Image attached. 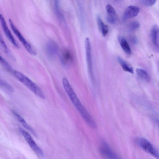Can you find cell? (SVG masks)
Masks as SVG:
<instances>
[{"label": "cell", "instance_id": "15", "mask_svg": "<svg viewBox=\"0 0 159 159\" xmlns=\"http://www.w3.org/2000/svg\"><path fill=\"white\" fill-rule=\"evenodd\" d=\"M120 45L125 52L128 55L131 54V48L126 39L124 38L121 37L119 38Z\"/></svg>", "mask_w": 159, "mask_h": 159}, {"label": "cell", "instance_id": "24", "mask_svg": "<svg viewBox=\"0 0 159 159\" xmlns=\"http://www.w3.org/2000/svg\"><path fill=\"white\" fill-rule=\"evenodd\" d=\"M130 41L131 43L134 45H136L137 43L138 40L136 36H133L130 38Z\"/></svg>", "mask_w": 159, "mask_h": 159}, {"label": "cell", "instance_id": "9", "mask_svg": "<svg viewBox=\"0 0 159 159\" xmlns=\"http://www.w3.org/2000/svg\"><path fill=\"white\" fill-rule=\"evenodd\" d=\"M100 153L103 156L110 159L119 158L118 155L111 150L108 144L103 141L99 148Z\"/></svg>", "mask_w": 159, "mask_h": 159}, {"label": "cell", "instance_id": "17", "mask_svg": "<svg viewBox=\"0 0 159 159\" xmlns=\"http://www.w3.org/2000/svg\"><path fill=\"white\" fill-rule=\"evenodd\" d=\"M117 59L120 65L125 71L133 74V68L129 66L124 59L120 57H118Z\"/></svg>", "mask_w": 159, "mask_h": 159}, {"label": "cell", "instance_id": "2", "mask_svg": "<svg viewBox=\"0 0 159 159\" xmlns=\"http://www.w3.org/2000/svg\"><path fill=\"white\" fill-rule=\"evenodd\" d=\"M62 82L64 89L69 96L71 101L77 110L78 109L83 105L77 94L67 78H64Z\"/></svg>", "mask_w": 159, "mask_h": 159}, {"label": "cell", "instance_id": "12", "mask_svg": "<svg viewBox=\"0 0 159 159\" xmlns=\"http://www.w3.org/2000/svg\"><path fill=\"white\" fill-rule=\"evenodd\" d=\"M108 14L107 20L112 24H114L116 21V15L115 11L114 8L110 5H108L106 6Z\"/></svg>", "mask_w": 159, "mask_h": 159}, {"label": "cell", "instance_id": "4", "mask_svg": "<svg viewBox=\"0 0 159 159\" xmlns=\"http://www.w3.org/2000/svg\"><path fill=\"white\" fill-rule=\"evenodd\" d=\"M19 131L24 139H25L31 149L38 155L42 157L44 156L43 151L37 144L30 135L26 131L22 128H19Z\"/></svg>", "mask_w": 159, "mask_h": 159}, {"label": "cell", "instance_id": "16", "mask_svg": "<svg viewBox=\"0 0 159 159\" xmlns=\"http://www.w3.org/2000/svg\"><path fill=\"white\" fill-rule=\"evenodd\" d=\"M137 73L138 76L144 81L149 82L151 80V78L148 73L145 70L141 69H137Z\"/></svg>", "mask_w": 159, "mask_h": 159}, {"label": "cell", "instance_id": "19", "mask_svg": "<svg viewBox=\"0 0 159 159\" xmlns=\"http://www.w3.org/2000/svg\"><path fill=\"white\" fill-rule=\"evenodd\" d=\"M140 27L139 23L137 21H133L130 23L128 27V31L133 32L138 29Z\"/></svg>", "mask_w": 159, "mask_h": 159}, {"label": "cell", "instance_id": "7", "mask_svg": "<svg viewBox=\"0 0 159 159\" xmlns=\"http://www.w3.org/2000/svg\"><path fill=\"white\" fill-rule=\"evenodd\" d=\"M152 45L154 50L159 53V27L156 25L152 28L150 33Z\"/></svg>", "mask_w": 159, "mask_h": 159}, {"label": "cell", "instance_id": "26", "mask_svg": "<svg viewBox=\"0 0 159 159\" xmlns=\"http://www.w3.org/2000/svg\"><path fill=\"white\" fill-rule=\"evenodd\" d=\"M158 124L159 125V121H158Z\"/></svg>", "mask_w": 159, "mask_h": 159}, {"label": "cell", "instance_id": "1", "mask_svg": "<svg viewBox=\"0 0 159 159\" xmlns=\"http://www.w3.org/2000/svg\"><path fill=\"white\" fill-rule=\"evenodd\" d=\"M14 76L19 81L32 92L37 96L45 99V96L43 91L26 76L21 72L13 70L11 72Z\"/></svg>", "mask_w": 159, "mask_h": 159}, {"label": "cell", "instance_id": "8", "mask_svg": "<svg viewBox=\"0 0 159 159\" xmlns=\"http://www.w3.org/2000/svg\"><path fill=\"white\" fill-rule=\"evenodd\" d=\"M0 19L1 23L2 26L4 31L6 35L7 38L11 43L15 47L17 48H19V46L16 40L12 35L10 31L7 26V23L3 16L1 15Z\"/></svg>", "mask_w": 159, "mask_h": 159}, {"label": "cell", "instance_id": "18", "mask_svg": "<svg viewBox=\"0 0 159 159\" xmlns=\"http://www.w3.org/2000/svg\"><path fill=\"white\" fill-rule=\"evenodd\" d=\"M0 38H1V42H0L1 44H0V45H1V49L7 56L10 58H13V56H12V54L5 43L1 35V36H0Z\"/></svg>", "mask_w": 159, "mask_h": 159}, {"label": "cell", "instance_id": "10", "mask_svg": "<svg viewBox=\"0 0 159 159\" xmlns=\"http://www.w3.org/2000/svg\"><path fill=\"white\" fill-rule=\"evenodd\" d=\"M140 11L139 7L135 6H130L125 10L123 16L124 20L131 18L137 16Z\"/></svg>", "mask_w": 159, "mask_h": 159}, {"label": "cell", "instance_id": "5", "mask_svg": "<svg viewBox=\"0 0 159 159\" xmlns=\"http://www.w3.org/2000/svg\"><path fill=\"white\" fill-rule=\"evenodd\" d=\"M137 143L144 151L155 157L159 158V153L147 140L144 138H140L137 140Z\"/></svg>", "mask_w": 159, "mask_h": 159}, {"label": "cell", "instance_id": "11", "mask_svg": "<svg viewBox=\"0 0 159 159\" xmlns=\"http://www.w3.org/2000/svg\"><path fill=\"white\" fill-rule=\"evenodd\" d=\"M58 51V47L57 45L54 42H48L45 47V52L50 58L54 57L57 54Z\"/></svg>", "mask_w": 159, "mask_h": 159}, {"label": "cell", "instance_id": "22", "mask_svg": "<svg viewBox=\"0 0 159 159\" xmlns=\"http://www.w3.org/2000/svg\"><path fill=\"white\" fill-rule=\"evenodd\" d=\"M1 63L2 66L7 71L12 72V70L11 67L9 65L6 61L1 56Z\"/></svg>", "mask_w": 159, "mask_h": 159}, {"label": "cell", "instance_id": "13", "mask_svg": "<svg viewBox=\"0 0 159 159\" xmlns=\"http://www.w3.org/2000/svg\"><path fill=\"white\" fill-rule=\"evenodd\" d=\"M12 113L16 119L20 122L22 126L27 129L30 131L34 136L37 137L36 134L33 129L30 126L27 122L19 114L15 111H12Z\"/></svg>", "mask_w": 159, "mask_h": 159}, {"label": "cell", "instance_id": "25", "mask_svg": "<svg viewBox=\"0 0 159 159\" xmlns=\"http://www.w3.org/2000/svg\"><path fill=\"white\" fill-rule=\"evenodd\" d=\"M158 68L159 71V62L157 64Z\"/></svg>", "mask_w": 159, "mask_h": 159}, {"label": "cell", "instance_id": "21", "mask_svg": "<svg viewBox=\"0 0 159 159\" xmlns=\"http://www.w3.org/2000/svg\"><path fill=\"white\" fill-rule=\"evenodd\" d=\"M157 0H140V3L143 5L147 7L154 5L156 3Z\"/></svg>", "mask_w": 159, "mask_h": 159}, {"label": "cell", "instance_id": "23", "mask_svg": "<svg viewBox=\"0 0 159 159\" xmlns=\"http://www.w3.org/2000/svg\"><path fill=\"white\" fill-rule=\"evenodd\" d=\"M100 30L101 31L102 34L104 36H105L107 34L109 30L108 26L104 24L100 28Z\"/></svg>", "mask_w": 159, "mask_h": 159}, {"label": "cell", "instance_id": "3", "mask_svg": "<svg viewBox=\"0 0 159 159\" xmlns=\"http://www.w3.org/2000/svg\"><path fill=\"white\" fill-rule=\"evenodd\" d=\"M9 22L12 30L16 35L19 40L26 48L27 51L31 55H35L36 53L34 48L27 41L24 36L17 28L13 22L10 19H9Z\"/></svg>", "mask_w": 159, "mask_h": 159}, {"label": "cell", "instance_id": "6", "mask_svg": "<svg viewBox=\"0 0 159 159\" xmlns=\"http://www.w3.org/2000/svg\"><path fill=\"white\" fill-rule=\"evenodd\" d=\"M85 47L86 51L87 60L89 74L91 80H93V73L92 70V60L91 55V47L89 39L85 38Z\"/></svg>", "mask_w": 159, "mask_h": 159}, {"label": "cell", "instance_id": "14", "mask_svg": "<svg viewBox=\"0 0 159 159\" xmlns=\"http://www.w3.org/2000/svg\"><path fill=\"white\" fill-rule=\"evenodd\" d=\"M60 58L62 63L64 65H67L71 61L72 57L69 51L65 50L61 54Z\"/></svg>", "mask_w": 159, "mask_h": 159}, {"label": "cell", "instance_id": "20", "mask_svg": "<svg viewBox=\"0 0 159 159\" xmlns=\"http://www.w3.org/2000/svg\"><path fill=\"white\" fill-rule=\"evenodd\" d=\"M1 86L3 89L9 92H12L14 90L11 85L3 80L1 81Z\"/></svg>", "mask_w": 159, "mask_h": 159}]
</instances>
